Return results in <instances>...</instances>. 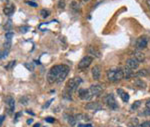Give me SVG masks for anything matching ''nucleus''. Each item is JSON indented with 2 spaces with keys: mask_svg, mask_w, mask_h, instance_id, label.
I'll list each match as a JSON object with an SVG mask.
<instances>
[{
  "mask_svg": "<svg viewBox=\"0 0 150 127\" xmlns=\"http://www.w3.org/2000/svg\"><path fill=\"white\" fill-rule=\"evenodd\" d=\"M33 127H40V124H39V123H36V124H34Z\"/></svg>",
  "mask_w": 150,
  "mask_h": 127,
  "instance_id": "49530a36",
  "label": "nucleus"
},
{
  "mask_svg": "<svg viewBox=\"0 0 150 127\" xmlns=\"http://www.w3.org/2000/svg\"><path fill=\"white\" fill-rule=\"evenodd\" d=\"M24 65L29 71H33V70H34V65H33L32 63H25Z\"/></svg>",
  "mask_w": 150,
  "mask_h": 127,
  "instance_id": "c85d7f7f",
  "label": "nucleus"
},
{
  "mask_svg": "<svg viewBox=\"0 0 150 127\" xmlns=\"http://www.w3.org/2000/svg\"><path fill=\"white\" fill-rule=\"evenodd\" d=\"M123 74H124V77H125L126 79H128V78H130L131 76H133V71H132L129 67L125 66V68L123 69Z\"/></svg>",
  "mask_w": 150,
  "mask_h": 127,
  "instance_id": "f3484780",
  "label": "nucleus"
},
{
  "mask_svg": "<svg viewBox=\"0 0 150 127\" xmlns=\"http://www.w3.org/2000/svg\"><path fill=\"white\" fill-rule=\"evenodd\" d=\"M68 123L71 125V126H74L75 123H76V118H75V116H69L68 117Z\"/></svg>",
  "mask_w": 150,
  "mask_h": 127,
  "instance_id": "393cba45",
  "label": "nucleus"
},
{
  "mask_svg": "<svg viewBox=\"0 0 150 127\" xmlns=\"http://www.w3.org/2000/svg\"><path fill=\"white\" fill-rule=\"evenodd\" d=\"M90 92L93 96H100L103 92V87L99 84H95V85H91L90 86Z\"/></svg>",
  "mask_w": 150,
  "mask_h": 127,
  "instance_id": "6e6552de",
  "label": "nucleus"
},
{
  "mask_svg": "<svg viewBox=\"0 0 150 127\" xmlns=\"http://www.w3.org/2000/svg\"><path fill=\"white\" fill-rule=\"evenodd\" d=\"M134 58H135L138 62H142L145 60V55H144L142 52H135V54H134Z\"/></svg>",
  "mask_w": 150,
  "mask_h": 127,
  "instance_id": "a211bd4d",
  "label": "nucleus"
},
{
  "mask_svg": "<svg viewBox=\"0 0 150 127\" xmlns=\"http://www.w3.org/2000/svg\"><path fill=\"white\" fill-rule=\"evenodd\" d=\"M146 107H147V109H150V100H148L146 102Z\"/></svg>",
  "mask_w": 150,
  "mask_h": 127,
  "instance_id": "79ce46f5",
  "label": "nucleus"
},
{
  "mask_svg": "<svg viewBox=\"0 0 150 127\" xmlns=\"http://www.w3.org/2000/svg\"><path fill=\"white\" fill-rule=\"evenodd\" d=\"M8 52L9 50H0V59H4V58L7 57V55H8Z\"/></svg>",
  "mask_w": 150,
  "mask_h": 127,
  "instance_id": "4be33fe9",
  "label": "nucleus"
},
{
  "mask_svg": "<svg viewBox=\"0 0 150 127\" xmlns=\"http://www.w3.org/2000/svg\"><path fill=\"white\" fill-rule=\"evenodd\" d=\"M26 3L30 6H33V7H37V4L35 2H32V1H26Z\"/></svg>",
  "mask_w": 150,
  "mask_h": 127,
  "instance_id": "c9c22d12",
  "label": "nucleus"
},
{
  "mask_svg": "<svg viewBox=\"0 0 150 127\" xmlns=\"http://www.w3.org/2000/svg\"><path fill=\"white\" fill-rule=\"evenodd\" d=\"M71 6H72V8L73 9H75V10H78V7H79V4H77L76 2H72L71 3Z\"/></svg>",
  "mask_w": 150,
  "mask_h": 127,
  "instance_id": "473e14b6",
  "label": "nucleus"
},
{
  "mask_svg": "<svg viewBox=\"0 0 150 127\" xmlns=\"http://www.w3.org/2000/svg\"><path fill=\"white\" fill-rule=\"evenodd\" d=\"M19 30H20L21 33H26L27 31L30 30V27L29 26H21L20 28H19Z\"/></svg>",
  "mask_w": 150,
  "mask_h": 127,
  "instance_id": "cd10ccee",
  "label": "nucleus"
},
{
  "mask_svg": "<svg viewBox=\"0 0 150 127\" xmlns=\"http://www.w3.org/2000/svg\"><path fill=\"white\" fill-rule=\"evenodd\" d=\"M146 4H147L148 6V9L150 10V0H146Z\"/></svg>",
  "mask_w": 150,
  "mask_h": 127,
  "instance_id": "37998d69",
  "label": "nucleus"
},
{
  "mask_svg": "<svg viewBox=\"0 0 150 127\" xmlns=\"http://www.w3.org/2000/svg\"><path fill=\"white\" fill-rule=\"evenodd\" d=\"M32 122H33V119H28V120H27V124H31Z\"/></svg>",
  "mask_w": 150,
  "mask_h": 127,
  "instance_id": "c03bdc74",
  "label": "nucleus"
},
{
  "mask_svg": "<svg viewBox=\"0 0 150 127\" xmlns=\"http://www.w3.org/2000/svg\"><path fill=\"white\" fill-rule=\"evenodd\" d=\"M78 96H79V98L82 99V100H90V99L92 98V96H93V95L91 94L90 90L80 88L79 90H78Z\"/></svg>",
  "mask_w": 150,
  "mask_h": 127,
  "instance_id": "0eeeda50",
  "label": "nucleus"
},
{
  "mask_svg": "<svg viewBox=\"0 0 150 127\" xmlns=\"http://www.w3.org/2000/svg\"><path fill=\"white\" fill-rule=\"evenodd\" d=\"M117 93L123 102H128V101H129V94H128L127 92H125L124 90L119 88V89H117Z\"/></svg>",
  "mask_w": 150,
  "mask_h": 127,
  "instance_id": "2eb2a0df",
  "label": "nucleus"
},
{
  "mask_svg": "<svg viewBox=\"0 0 150 127\" xmlns=\"http://www.w3.org/2000/svg\"><path fill=\"white\" fill-rule=\"evenodd\" d=\"M5 109L8 115H12L15 109V100L12 96H7L5 99Z\"/></svg>",
  "mask_w": 150,
  "mask_h": 127,
  "instance_id": "20e7f679",
  "label": "nucleus"
},
{
  "mask_svg": "<svg viewBox=\"0 0 150 127\" xmlns=\"http://www.w3.org/2000/svg\"><path fill=\"white\" fill-rule=\"evenodd\" d=\"M147 43H148V38L147 36H140L139 38L137 39V41H136V46H137V48H139V49H144V48L147 47Z\"/></svg>",
  "mask_w": 150,
  "mask_h": 127,
  "instance_id": "1a4fd4ad",
  "label": "nucleus"
},
{
  "mask_svg": "<svg viewBox=\"0 0 150 127\" xmlns=\"http://www.w3.org/2000/svg\"><path fill=\"white\" fill-rule=\"evenodd\" d=\"M81 82H82V80H81V78H79V77L72 78V79L69 80L66 83V86H65L64 97L66 96V95H71V93L77 90L78 86L80 85Z\"/></svg>",
  "mask_w": 150,
  "mask_h": 127,
  "instance_id": "f03ea898",
  "label": "nucleus"
},
{
  "mask_svg": "<svg viewBox=\"0 0 150 127\" xmlns=\"http://www.w3.org/2000/svg\"><path fill=\"white\" fill-rule=\"evenodd\" d=\"M58 7L60 9H64V7H65V0H59V1H58Z\"/></svg>",
  "mask_w": 150,
  "mask_h": 127,
  "instance_id": "7c9ffc66",
  "label": "nucleus"
},
{
  "mask_svg": "<svg viewBox=\"0 0 150 127\" xmlns=\"http://www.w3.org/2000/svg\"><path fill=\"white\" fill-rule=\"evenodd\" d=\"M129 126L130 127H139V125H138V119L137 118L132 119L129 122Z\"/></svg>",
  "mask_w": 150,
  "mask_h": 127,
  "instance_id": "5701e85b",
  "label": "nucleus"
},
{
  "mask_svg": "<svg viewBox=\"0 0 150 127\" xmlns=\"http://www.w3.org/2000/svg\"><path fill=\"white\" fill-rule=\"evenodd\" d=\"M85 108L87 109V110L98 111V110H101V109H103V107H102V105H100L98 102H91V103H88V104H86Z\"/></svg>",
  "mask_w": 150,
  "mask_h": 127,
  "instance_id": "9d476101",
  "label": "nucleus"
},
{
  "mask_svg": "<svg viewBox=\"0 0 150 127\" xmlns=\"http://www.w3.org/2000/svg\"><path fill=\"white\" fill-rule=\"evenodd\" d=\"M104 100H105V103L107 104V106L109 107L110 109H112V110H116V109L118 108V104L115 100V97H114V95L112 94V93L108 94L107 96L104 98Z\"/></svg>",
  "mask_w": 150,
  "mask_h": 127,
  "instance_id": "39448f33",
  "label": "nucleus"
},
{
  "mask_svg": "<svg viewBox=\"0 0 150 127\" xmlns=\"http://www.w3.org/2000/svg\"><path fill=\"white\" fill-rule=\"evenodd\" d=\"M100 75H101V68L100 66L96 65L92 68V76H93L94 80H99L100 79Z\"/></svg>",
  "mask_w": 150,
  "mask_h": 127,
  "instance_id": "ddd939ff",
  "label": "nucleus"
},
{
  "mask_svg": "<svg viewBox=\"0 0 150 127\" xmlns=\"http://www.w3.org/2000/svg\"><path fill=\"white\" fill-rule=\"evenodd\" d=\"M92 61H93V58H92L91 56H85V57L82 58L79 63H78V68H79V69L87 68L88 66L92 63Z\"/></svg>",
  "mask_w": 150,
  "mask_h": 127,
  "instance_id": "423d86ee",
  "label": "nucleus"
},
{
  "mask_svg": "<svg viewBox=\"0 0 150 127\" xmlns=\"http://www.w3.org/2000/svg\"><path fill=\"white\" fill-rule=\"evenodd\" d=\"M14 11H15V6L13 4H11V3L5 5V7L3 8V12H4V14L7 15V16H11V15L14 13Z\"/></svg>",
  "mask_w": 150,
  "mask_h": 127,
  "instance_id": "f8f14e48",
  "label": "nucleus"
},
{
  "mask_svg": "<svg viewBox=\"0 0 150 127\" xmlns=\"http://www.w3.org/2000/svg\"><path fill=\"white\" fill-rule=\"evenodd\" d=\"M20 115H22V112H18V113H16V115H15V119H18V117L20 116Z\"/></svg>",
  "mask_w": 150,
  "mask_h": 127,
  "instance_id": "a19ab883",
  "label": "nucleus"
},
{
  "mask_svg": "<svg viewBox=\"0 0 150 127\" xmlns=\"http://www.w3.org/2000/svg\"><path fill=\"white\" fill-rule=\"evenodd\" d=\"M69 73V67L67 65H55L51 67L49 70L48 74H47V81L50 84L54 83V82H62L65 78L67 77Z\"/></svg>",
  "mask_w": 150,
  "mask_h": 127,
  "instance_id": "f257e3e1",
  "label": "nucleus"
},
{
  "mask_svg": "<svg viewBox=\"0 0 150 127\" xmlns=\"http://www.w3.org/2000/svg\"><path fill=\"white\" fill-rule=\"evenodd\" d=\"M78 127H93V126L90 124H79L78 125Z\"/></svg>",
  "mask_w": 150,
  "mask_h": 127,
  "instance_id": "4c0bfd02",
  "label": "nucleus"
},
{
  "mask_svg": "<svg viewBox=\"0 0 150 127\" xmlns=\"http://www.w3.org/2000/svg\"><path fill=\"white\" fill-rule=\"evenodd\" d=\"M126 66L129 67L131 70L137 69L138 66H139V62H138L135 58H129V59L126 61Z\"/></svg>",
  "mask_w": 150,
  "mask_h": 127,
  "instance_id": "9b49d317",
  "label": "nucleus"
},
{
  "mask_svg": "<svg viewBox=\"0 0 150 127\" xmlns=\"http://www.w3.org/2000/svg\"><path fill=\"white\" fill-rule=\"evenodd\" d=\"M83 1H88V0H83Z\"/></svg>",
  "mask_w": 150,
  "mask_h": 127,
  "instance_id": "de8ad7c7",
  "label": "nucleus"
},
{
  "mask_svg": "<svg viewBox=\"0 0 150 127\" xmlns=\"http://www.w3.org/2000/svg\"><path fill=\"white\" fill-rule=\"evenodd\" d=\"M134 84H135L136 87H138V88H140V89H145L146 88V83L141 79H136L135 82H134Z\"/></svg>",
  "mask_w": 150,
  "mask_h": 127,
  "instance_id": "dca6fc26",
  "label": "nucleus"
},
{
  "mask_svg": "<svg viewBox=\"0 0 150 127\" xmlns=\"http://www.w3.org/2000/svg\"><path fill=\"white\" fill-rule=\"evenodd\" d=\"M26 112H27V113H28V114H31V115H33V116H34V115H35V114H34V113H33V112H31V111H30V110H27V111H26Z\"/></svg>",
  "mask_w": 150,
  "mask_h": 127,
  "instance_id": "a18cd8bd",
  "label": "nucleus"
},
{
  "mask_svg": "<svg viewBox=\"0 0 150 127\" xmlns=\"http://www.w3.org/2000/svg\"><path fill=\"white\" fill-rule=\"evenodd\" d=\"M52 101H53V99H50V100H49V101H47L46 104H45L44 106H43V108H47V107H48L49 105H50V103L52 102Z\"/></svg>",
  "mask_w": 150,
  "mask_h": 127,
  "instance_id": "e433bc0d",
  "label": "nucleus"
},
{
  "mask_svg": "<svg viewBox=\"0 0 150 127\" xmlns=\"http://www.w3.org/2000/svg\"><path fill=\"white\" fill-rule=\"evenodd\" d=\"M45 120H46V122H49V123H53L55 121V119L53 118V117H46L45 118Z\"/></svg>",
  "mask_w": 150,
  "mask_h": 127,
  "instance_id": "f704fd0d",
  "label": "nucleus"
},
{
  "mask_svg": "<svg viewBox=\"0 0 150 127\" xmlns=\"http://www.w3.org/2000/svg\"><path fill=\"white\" fill-rule=\"evenodd\" d=\"M11 27H12V21H11V19H9V20L6 22V24L4 25V28L6 29L7 31H10Z\"/></svg>",
  "mask_w": 150,
  "mask_h": 127,
  "instance_id": "a878e982",
  "label": "nucleus"
},
{
  "mask_svg": "<svg viewBox=\"0 0 150 127\" xmlns=\"http://www.w3.org/2000/svg\"><path fill=\"white\" fill-rule=\"evenodd\" d=\"M3 120H4V116H3V115H0V126H1V124H2Z\"/></svg>",
  "mask_w": 150,
  "mask_h": 127,
  "instance_id": "58836bf2",
  "label": "nucleus"
},
{
  "mask_svg": "<svg viewBox=\"0 0 150 127\" xmlns=\"http://www.w3.org/2000/svg\"><path fill=\"white\" fill-rule=\"evenodd\" d=\"M107 78L111 82L119 81V80L124 78L123 70L121 68H116V67L111 68V69H109L107 71Z\"/></svg>",
  "mask_w": 150,
  "mask_h": 127,
  "instance_id": "7ed1b4c3",
  "label": "nucleus"
},
{
  "mask_svg": "<svg viewBox=\"0 0 150 127\" xmlns=\"http://www.w3.org/2000/svg\"><path fill=\"white\" fill-rule=\"evenodd\" d=\"M148 74H149V71L147 69H141L135 74V76H142V77H144V76H147Z\"/></svg>",
  "mask_w": 150,
  "mask_h": 127,
  "instance_id": "6ab92c4d",
  "label": "nucleus"
},
{
  "mask_svg": "<svg viewBox=\"0 0 150 127\" xmlns=\"http://www.w3.org/2000/svg\"><path fill=\"white\" fill-rule=\"evenodd\" d=\"M40 15L42 18H47V17L50 15V11L46 10V9H42V10L40 11Z\"/></svg>",
  "mask_w": 150,
  "mask_h": 127,
  "instance_id": "412c9836",
  "label": "nucleus"
},
{
  "mask_svg": "<svg viewBox=\"0 0 150 127\" xmlns=\"http://www.w3.org/2000/svg\"><path fill=\"white\" fill-rule=\"evenodd\" d=\"M144 115H150V109H147V110H145L143 112Z\"/></svg>",
  "mask_w": 150,
  "mask_h": 127,
  "instance_id": "ea45409f",
  "label": "nucleus"
},
{
  "mask_svg": "<svg viewBox=\"0 0 150 127\" xmlns=\"http://www.w3.org/2000/svg\"><path fill=\"white\" fill-rule=\"evenodd\" d=\"M140 104H141V102H140V101H136V102H134L133 104H132L131 109H132V110H135V109H137L138 107L140 106Z\"/></svg>",
  "mask_w": 150,
  "mask_h": 127,
  "instance_id": "c756f323",
  "label": "nucleus"
},
{
  "mask_svg": "<svg viewBox=\"0 0 150 127\" xmlns=\"http://www.w3.org/2000/svg\"><path fill=\"white\" fill-rule=\"evenodd\" d=\"M87 52L90 54V55H93V56H95V57H97V58L101 57V52H100L96 47H94V46H89L88 49H87Z\"/></svg>",
  "mask_w": 150,
  "mask_h": 127,
  "instance_id": "4468645a",
  "label": "nucleus"
},
{
  "mask_svg": "<svg viewBox=\"0 0 150 127\" xmlns=\"http://www.w3.org/2000/svg\"><path fill=\"white\" fill-rule=\"evenodd\" d=\"M15 63H16V61H15V60H12V61H10L6 66H5V69H6V70H10L11 68H12L13 66L15 65Z\"/></svg>",
  "mask_w": 150,
  "mask_h": 127,
  "instance_id": "bb28decb",
  "label": "nucleus"
},
{
  "mask_svg": "<svg viewBox=\"0 0 150 127\" xmlns=\"http://www.w3.org/2000/svg\"><path fill=\"white\" fill-rule=\"evenodd\" d=\"M13 36H14V33H13L12 31H7V32L5 33V39H6V41H11Z\"/></svg>",
  "mask_w": 150,
  "mask_h": 127,
  "instance_id": "aec40b11",
  "label": "nucleus"
},
{
  "mask_svg": "<svg viewBox=\"0 0 150 127\" xmlns=\"http://www.w3.org/2000/svg\"><path fill=\"white\" fill-rule=\"evenodd\" d=\"M140 127H150V121H144Z\"/></svg>",
  "mask_w": 150,
  "mask_h": 127,
  "instance_id": "72a5a7b5",
  "label": "nucleus"
},
{
  "mask_svg": "<svg viewBox=\"0 0 150 127\" xmlns=\"http://www.w3.org/2000/svg\"><path fill=\"white\" fill-rule=\"evenodd\" d=\"M28 101H29V98L27 96H23L19 99V102H20L22 105H26L27 103H28Z\"/></svg>",
  "mask_w": 150,
  "mask_h": 127,
  "instance_id": "b1692460",
  "label": "nucleus"
},
{
  "mask_svg": "<svg viewBox=\"0 0 150 127\" xmlns=\"http://www.w3.org/2000/svg\"><path fill=\"white\" fill-rule=\"evenodd\" d=\"M10 46H11V41H6V42L4 43V47L6 50L10 49Z\"/></svg>",
  "mask_w": 150,
  "mask_h": 127,
  "instance_id": "2f4dec72",
  "label": "nucleus"
}]
</instances>
